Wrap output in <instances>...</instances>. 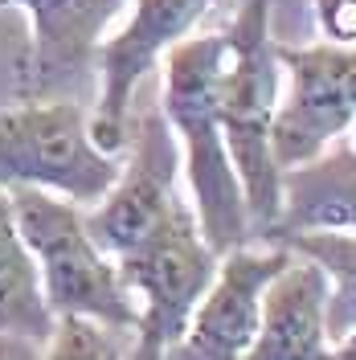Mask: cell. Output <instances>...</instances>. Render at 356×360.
Here are the masks:
<instances>
[{
	"instance_id": "6da1fadb",
	"label": "cell",
	"mask_w": 356,
	"mask_h": 360,
	"mask_svg": "<svg viewBox=\"0 0 356 360\" xmlns=\"http://www.w3.org/2000/svg\"><path fill=\"white\" fill-rule=\"evenodd\" d=\"M229 53L225 33H201L177 41L164 62V103L160 111L177 131L180 164L193 193V213L205 242L222 258L229 250L250 242L242 180L234 172V160L222 131V70Z\"/></svg>"
},
{
	"instance_id": "7a4b0ae2",
	"label": "cell",
	"mask_w": 356,
	"mask_h": 360,
	"mask_svg": "<svg viewBox=\"0 0 356 360\" xmlns=\"http://www.w3.org/2000/svg\"><path fill=\"white\" fill-rule=\"evenodd\" d=\"M274 0H242L238 17L225 29L229 53L222 70V131L242 180L250 238H267L283 209V168L274 164L270 131L283 94L279 41L270 37Z\"/></svg>"
},
{
	"instance_id": "3957f363",
	"label": "cell",
	"mask_w": 356,
	"mask_h": 360,
	"mask_svg": "<svg viewBox=\"0 0 356 360\" xmlns=\"http://www.w3.org/2000/svg\"><path fill=\"white\" fill-rule=\"evenodd\" d=\"M13 217L42 270V291L53 315H90L135 332L139 303L127 291L119 262L94 246L87 209L49 188H8Z\"/></svg>"
},
{
	"instance_id": "277c9868",
	"label": "cell",
	"mask_w": 356,
	"mask_h": 360,
	"mask_svg": "<svg viewBox=\"0 0 356 360\" xmlns=\"http://www.w3.org/2000/svg\"><path fill=\"white\" fill-rule=\"evenodd\" d=\"M123 152L90 139V115L78 98H42L0 111V188H49L90 209L107 197Z\"/></svg>"
},
{
	"instance_id": "5b68a950",
	"label": "cell",
	"mask_w": 356,
	"mask_h": 360,
	"mask_svg": "<svg viewBox=\"0 0 356 360\" xmlns=\"http://www.w3.org/2000/svg\"><path fill=\"white\" fill-rule=\"evenodd\" d=\"M115 262L139 303L132 360H164V352L184 336L189 315L201 303V295L209 291L222 258L205 242L197 213L189 205L172 221L160 225L148 242H139L132 254Z\"/></svg>"
},
{
	"instance_id": "8992f818",
	"label": "cell",
	"mask_w": 356,
	"mask_h": 360,
	"mask_svg": "<svg viewBox=\"0 0 356 360\" xmlns=\"http://www.w3.org/2000/svg\"><path fill=\"white\" fill-rule=\"evenodd\" d=\"M180 193V143L168 127L164 111H144L127 131L123 168L103 201L87 209V229L94 246L111 258L132 254L148 242L164 221H172L180 209H189Z\"/></svg>"
},
{
	"instance_id": "52a82bcc",
	"label": "cell",
	"mask_w": 356,
	"mask_h": 360,
	"mask_svg": "<svg viewBox=\"0 0 356 360\" xmlns=\"http://www.w3.org/2000/svg\"><path fill=\"white\" fill-rule=\"evenodd\" d=\"M213 0H132L127 21L98 41V103L90 111V139L103 152H123L132 131V98L160 58L184 41Z\"/></svg>"
},
{
	"instance_id": "ba28073f",
	"label": "cell",
	"mask_w": 356,
	"mask_h": 360,
	"mask_svg": "<svg viewBox=\"0 0 356 360\" xmlns=\"http://www.w3.org/2000/svg\"><path fill=\"white\" fill-rule=\"evenodd\" d=\"M279 66L287 74V94H279L270 148L279 168H295L352 127L356 45H279Z\"/></svg>"
},
{
	"instance_id": "9c48e42d",
	"label": "cell",
	"mask_w": 356,
	"mask_h": 360,
	"mask_svg": "<svg viewBox=\"0 0 356 360\" xmlns=\"http://www.w3.org/2000/svg\"><path fill=\"white\" fill-rule=\"evenodd\" d=\"M127 0H0V13H29V49L17 58V103L78 98L98 41Z\"/></svg>"
},
{
	"instance_id": "30bf717a",
	"label": "cell",
	"mask_w": 356,
	"mask_h": 360,
	"mask_svg": "<svg viewBox=\"0 0 356 360\" xmlns=\"http://www.w3.org/2000/svg\"><path fill=\"white\" fill-rule=\"evenodd\" d=\"M291 258L287 246L267 242L262 250L238 246L222 254L217 274L189 315L184 336L164 352V360H242L258 336L262 291Z\"/></svg>"
},
{
	"instance_id": "8fae6325",
	"label": "cell",
	"mask_w": 356,
	"mask_h": 360,
	"mask_svg": "<svg viewBox=\"0 0 356 360\" xmlns=\"http://www.w3.org/2000/svg\"><path fill=\"white\" fill-rule=\"evenodd\" d=\"M328 274L295 254L262 291L258 336L242 360H328Z\"/></svg>"
},
{
	"instance_id": "7c38bea8",
	"label": "cell",
	"mask_w": 356,
	"mask_h": 360,
	"mask_svg": "<svg viewBox=\"0 0 356 360\" xmlns=\"http://www.w3.org/2000/svg\"><path fill=\"white\" fill-rule=\"evenodd\" d=\"M295 229H356V143L332 139L319 156L283 168V209L262 242Z\"/></svg>"
},
{
	"instance_id": "4fadbf2b",
	"label": "cell",
	"mask_w": 356,
	"mask_h": 360,
	"mask_svg": "<svg viewBox=\"0 0 356 360\" xmlns=\"http://www.w3.org/2000/svg\"><path fill=\"white\" fill-rule=\"evenodd\" d=\"M53 323L58 315L45 303L37 258L17 229L8 188H0V332L45 344L53 336Z\"/></svg>"
},
{
	"instance_id": "5bb4252c",
	"label": "cell",
	"mask_w": 356,
	"mask_h": 360,
	"mask_svg": "<svg viewBox=\"0 0 356 360\" xmlns=\"http://www.w3.org/2000/svg\"><path fill=\"white\" fill-rule=\"evenodd\" d=\"M270 242L312 258L328 274V340L356 332V229H295Z\"/></svg>"
},
{
	"instance_id": "9a60e30c",
	"label": "cell",
	"mask_w": 356,
	"mask_h": 360,
	"mask_svg": "<svg viewBox=\"0 0 356 360\" xmlns=\"http://www.w3.org/2000/svg\"><path fill=\"white\" fill-rule=\"evenodd\" d=\"M135 332L111 328L90 315H58L53 336L42 344V360H132Z\"/></svg>"
},
{
	"instance_id": "2e32d148",
	"label": "cell",
	"mask_w": 356,
	"mask_h": 360,
	"mask_svg": "<svg viewBox=\"0 0 356 360\" xmlns=\"http://www.w3.org/2000/svg\"><path fill=\"white\" fill-rule=\"evenodd\" d=\"M315 17L328 41L356 45V0H315Z\"/></svg>"
},
{
	"instance_id": "e0dca14e",
	"label": "cell",
	"mask_w": 356,
	"mask_h": 360,
	"mask_svg": "<svg viewBox=\"0 0 356 360\" xmlns=\"http://www.w3.org/2000/svg\"><path fill=\"white\" fill-rule=\"evenodd\" d=\"M0 360H42V344H37V340L0 332Z\"/></svg>"
},
{
	"instance_id": "ac0fdd59",
	"label": "cell",
	"mask_w": 356,
	"mask_h": 360,
	"mask_svg": "<svg viewBox=\"0 0 356 360\" xmlns=\"http://www.w3.org/2000/svg\"><path fill=\"white\" fill-rule=\"evenodd\" d=\"M328 360H356V332H348L344 340H336L328 348Z\"/></svg>"
},
{
	"instance_id": "d6986e66",
	"label": "cell",
	"mask_w": 356,
	"mask_h": 360,
	"mask_svg": "<svg viewBox=\"0 0 356 360\" xmlns=\"http://www.w3.org/2000/svg\"><path fill=\"white\" fill-rule=\"evenodd\" d=\"M348 131H352V139H356V119H352V127H348Z\"/></svg>"
}]
</instances>
